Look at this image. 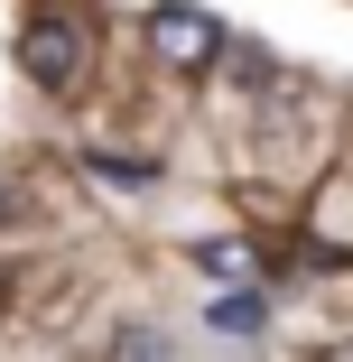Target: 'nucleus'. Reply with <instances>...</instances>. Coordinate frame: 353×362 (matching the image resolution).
Returning a JSON list of instances; mask_svg holds the SVG:
<instances>
[{
    "mask_svg": "<svg viewBox=\"0 0 353 362\" xmlns=\"http://www.w3.org/2000/svg\"><path fill=\"white\" fill-rule=\"evenodd\" d=\"M10 204H19V186H10V177H0V214H10Z\"/></svg>",
    "mask_w": 353,
    "mask_h": 362,
    "instance_id": "nucleus-6",
    "label": "nucleus"
},
{
    "mask_svg": "<svg viewBox=\"0 0 353 362\" xmlns=\"http://www.w3.org/2000/svg\"><path fill=\"white\" fill-rule=\"evenodd\" d=\"M204 325H214V334H233V344H251V334H270V298H260L251 279H224V298L204 307Z\"/></svg>",
    "mask_w": 353,
    "mask_h": 362,
    "instance_id": "nucleus-3",
    "label": "nucleus"
},
{
    "mask_svg": "<svg viewBox=\"0 0 353 362\" xmlns=\"http://www.w3.org/2000/svg\"><path fill=\"white\" fill-rule=\"evenodd\" d=\"M19 75L47 93H75L84 84V28L75 19H28L19 28Z\"/></svg>",
    "mask_w": 353,
    "mask_h": 362,
    "instance_id": "nucleus-2",
    "label": "nucleus"
},
{
    "mask_svg": "<svg viewBox=\"0 0 353 362\" xmlns=\"http://www.w3.org/2000/svg\"><path fill=\"white\" fill-rule=\"evenodd\" d=\"M149 47H158L168 75H204V65H214L233 37H224L214 10H195V0H158V10H149Z\"/></svg>",
    "mask_w": 353,
    "mask_h": 362,
    "instance_id": "nucleus-1",
    "label": "nucleus"
},
{
    "mask_svg": "<svg viewBox=\"0 0 353 362\" xmlns=\"http://www.w3.org/2000/svg\"><path fill=\"white\" fill-rule=\"evenodd\" d=\"M195 269H204V279H251V269H260V251H251V242H233V233H214V242H195Z\"/></svg>",
    "mask_w": 353,
    "mask_h": 362,
    "instance_id": "nucleus-5",
    "label": "nucleus"
},
{
    "mask_svg": "<svg viewBox=\"0 0 353 362\" xmlns=\"http://www.w3.org/2000/svg\"><path fill=\"white\" fill-rule=\"evenodd\" d=\"M84 168H93V186H121V195H149V186H158L149 158H121V149H93Z\"/></svg>",
    "mask_w": 353,
    "mask_h": 362,
    "instance_id": "nucleus-4",
    "label": "nucleus"
}]
</instances>
